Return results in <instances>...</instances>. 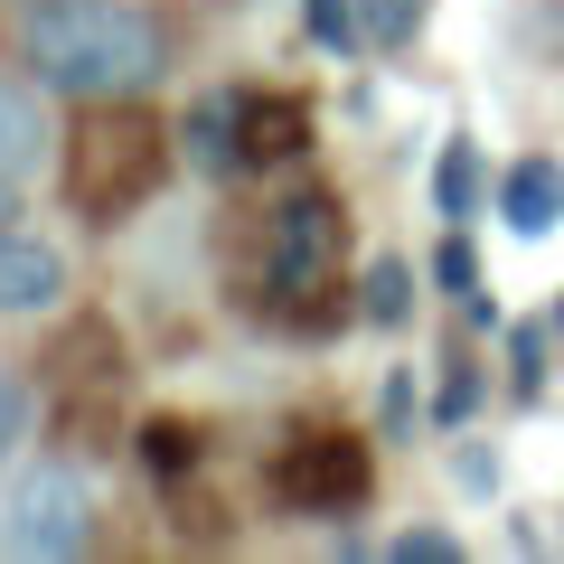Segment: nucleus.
Instances as JSON below:
<instances>
[{
  "instance_id": "1",
  "label": "nucleus",
  "mask_w": 564,
  "mask_h": 564,
  "mask_svg": "<svg viewBox=\"0 0 564 564\" xmlns=\"http://www.w3.org/2000/svg\"><path fill=\"white\" fill-rule=\"evenodd\" d=\"M20 66L66 104H122L170 76V47L141 0H20Z\"/></svg>"
},
{
  "instance_id": "2",
  "label": "nucleus",
  "mask_w": 564,
  "mask_h": 564,
  "mask_svg": "<svg viewBox=\"0 0 564 564\" xmlns=\"http://www.w3.org/2000/svg\"><path fill=\"white\" fill-rule=\"evenodd\" d=\"M170 151H180V132H161V122L141 113V95L95 104V122L66 141V198H76L95 226H113V217H132V207L170 180Z\"/></svg>"
},
{
  "instance_id": "3",
  "label": "nucleus",
  "mask_w": 564,
  "mask_h": 564,
  "mask_svg": "<svg viewBox=\"0 0 564 564\" xmlns=\"http://www.w3.org/2000/svg\"><path fill=\"white\" fill-rule=\"evenodd\" d=\"M0 545L29 564H57L95 545V489H85L76 462H29L20 489H10V518H0Z\"/></svg>"
},
{
  "instance_id": "4",
  "label": "nucleus",
  "mask_w": 564,
  "mask_h": 564,
  "mask_svg": "<svg viewBox=\"0 0 564 564\" xmlns=\"http://www.w3.org/2000/svg\"><path fill=\"white\" fill-rule=\"evenodd\" d=\"M339 245H348V207H339V188H292V198H273V217H263V282H273L282 302L329 292V273H339Z\"/></svg>"
},
{
  "instance_id": "5",
  "label": "nucleus",
  "mask_w": 564,
  "mask_h": 564,
  "mask_svg": "<svg viewBox=\"0 0 564 564\" xmlns=\"http://www.w3.org/2000/svg\"><path fill=\"white\" fill-rule=\"evenodd\" d=\"M367 480H377V462H367V443H348V433H302V443H282V462H273V499L311 508V518L358 508Z\"/></svg>"
},
{
  "instance_id": "6",
  "label": "nucleus",
  "mask_w": 564,
  "mask_h": 564,
  "mask_svg": "<svg viewBox=\"0 0 564 564\" xmlns=\"http://www.w3.org/2000/svg\"><path fill=\"white\" fill-rule=\"evenodd\" d=\"M66 245L39 236V226H10L0 236V321H47V311H66Z\"/></svg>"
},
{
  "instance_id": "7",
  "label": "nucleus",
  "mask_w": 564,
  "mask_h": 564,
  "mask_svg": "<svg viewBox=\"0 0 564 564\" xmlns=\"http://www.w3.org/2000/svg\"><path fill=\"white\" fill-rule=\"evenodd\" d=\"M57 161V122H47V85L39 76H0V180L29 188Z\"/></svg>"
},
{
  "instance_id": "8",
  "label": "nucleus",
  "mask_w": 564,
  "mask_h": 564,
  "mask_svg": "<svg viewBox=\"0 0 564 564\" xmlns=\"http://www.w3.org/2000/svg\"><path fill=\"white\" fill-rule=\"evenodd\" d=\"M180 161L198 170V180H236L254 151H245V95H198L180 113Z\"/></svg>"
},
{
  "instance_id": "9",
  "label": "nucleus",
  "mask_w": 564,
  "mask_h": 564,
  "mask_svg": "<svg viewBox=\"0 0 564 564\" xmlns=\"http://www.w3.org/2000/svg\"><path fill=\"white\" fill-rule=\"evenodd\" d=\"M499 217H508V236H555V226H564V161H545V151L508 161Z\"/></svg>"
},
{
  "instance_id": "10",
  "label": "nucleus",
  "mask_w": 564,
  "mask_h": 564,
  "mask_svg": "<svg viewBox=\"0 0 564 564\" xmlns=\"http://www.w3.org/2000/svg\"><path fill=\"white\" fill-rule=\"evenodd\" d=\"M433 207H443L452 226L480 217V141H470V132L443 141V161H433Z\"/></svg>"
},
{
  "instance_id": "11",
  "label": "nucleus",
  "mask_w": 564,
  "mask_h": 564,
  "mask_svg": "<svg viewBox=\"0 0 564 564\" xmlns=\"http://www.w3.org/2000/svg\"><path fill=\"white\" fill-rule=\"evenodd\" d=\"M302 141H311V113H302L292 95H273V104H245V151H254V161H292Z\"/></svg>"
},
{
  "instance_id": "12",
  "label": "nucleus",
  "mask_w": 564,
  "mask_h": 564,
  "mask_svg": "<svg viewBox=\"0 0 564 564\" xmlns=\"http://www.w3.org/2000/svg\"><path fill=\"white\" fill-rule=\"evenodd\" d=\"M358 311H367L377 329H404V321H414V263H404V254H377V263H367V282H358Z\"/></svg>"
},
{
  "instance_id": "13",
  "label": "nucleus",
  "mask_w": 564,
  "mask_h": 564,
  "mask_svg": "<svg viewBox=\"0 0 564 564\" xmlns=\"http://www.w3.org/2000/svg\"><path fill=\"white\" fill-rule=\"evenodd\" d=\"M302 29H311V47H329V57H358L367 47L358 0H302Z\"/></svg>"
},
{
  "instance_id": "14",
  "label": "nucleus",
  "mask_w": 564,
  "mask_h": 564,
  "mask_svg": "<svg viewBox=\"0 0 564 564\" xmlns=\"http://www.w3.org/2000/svg\"><path fill=\"white\" fill-rule=\"evenodd\" d=\"M29 423H39V395H29V377L20 367H0V462L29 443Z\"/></svg>"
},
{
  "instance_id": "15",
  "label": "nucleus",
  "mask_w": 564,
  "mask_h": 564,
  "mask_svg": "<svg viewBox=\"0 0 564 564\" xmlns=\"http://www.w3.org/2000/svg\"><path fill=\"white\" fill-rule=\"evenodd\" d=\"M358 20H367V47H404L423 20V0H358Z\"/></svg>"
},
{
  "instance_id": "16",
  "label": "nucleus",
  "mask_w": 564,
  "mask_h": 564,
  "mask_svg": "<svg viewBox=\"0 0 564 564\" xmlns=\"http://www.w3.org/2000/svg\"><path fill=\"white\" fill-rule=\"evenodd\" d=\"M386 555L395 564H462V536H452V527H404Z\"/></svg>"
},
{
  "instance_id": "17",
  "label": "nucleus",
  "mask_w": 564,
  "mask_h": 564,
  "mask_svg": "<svg viewBox=\"0 0 564 564\" xmlns=\"http://www.w3.org/2000/svg\"><path fill=\"white\" fill-rule=\"evenodd\" d=\"M433 282H443V292H480V263H470V245H462V236L433 245Z\"/></svg>"
},
{
  "instance_id": "18",
  "label": "nucleus",
  "mask_w": 564,
  "mask_h": 564,
  "mask_svg": "<svg viewBox=\"0 0 564 564\" xmlns=\"http://www.w3.org/2000/svg\"><path fill=\"white\" fill-rule=\"evenodd\" d=\"M470 404H480V367H452V377H443V404H433V414H443V423H470Z\"/></svg>"
},
{
  "instance_id": "19",
  "label": "nucleus",
  "mask_w": 564,
  "mask_h": 564,
  "mask_svg": "<svg viewBox=\"0 0 564 564\" xmlns=\"http://www.w3.org/2000/svg\"><path fill=\"white\" fill-rule=\"evenodd\" d=\"M377 414H386V433H404V423H414V377H386V395H377Z\"/></svg>"
},
{
  "instance_id": "20",
  "label": "nucleus",
  "mask_w": 564,
  "mask_h": 564,
  "mask_svg": "<svg viewBox=\"0 0 564 564\" xmlns=\"http://www.w3.org/2000/svg\"><path fill=\"white\" fill-rule=\"evenodd\" d=\"M508 367H518V386L545 377V339H536V329H508Z\"/></svg>"
},
{
  "instance_id": "21",
  "label": "nucleus",
  "mask_w": 564,
  "mask_h": 564,
  "mask_svg": "<svg viewBox=\"0 0 564 564\" xmlns=\"http://www.w3.org/2000/svg\"><path fill=\"white\" fill-rule=\"evenodd\" d=\"M10 226H20V188L0 180V236H10Z\"/></svg>"
},
{
  "instance_id": "22",
  "label": "nucleus",
  "mask_w": 564,
  "mask_h": 564,
  "mask_svg": "<svg viewBox=\"0 0 564 564\" xmlns=\"http://www.w3.org/2000/svg\"><path fill=\"white\" fill-rule=\"evenodd\" d=\"M0 518H10V499H0Z\"/></svg>"
}]
</instances>
